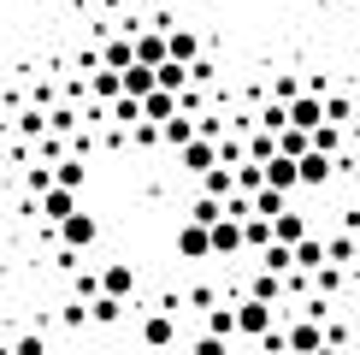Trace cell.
<instances>
[{
	"instance_id": "cell-1",
	"label": "cell",
	"mask_w": 360,
	"mask_h": 355,
	"mask_svg": "<svg viewBox=\"0 0 360 355\" xmlns=\"http://www.w3.org/2000/svg\"><path fill=\"white\" fill-rule=\"evenodd\" d=\"M95 237H101V219H95V213H83V207H77L71 219H59V243H65V255H77V249H89Z\"/></svg>"
},
{
	"instance_id": "cell-2",
	"label": "cell",
	"mask_w": 360,
	"mask_h": 355,
	"mask_svg": "<svg viewBox=\"0 0 360 355\" xmlns=\"http://www.w3.org/2000/svg\"><path fill=\"white\" fill-rule=\"evenodd\" d=\"M231 314H236V332H243V337H266V332H272V308L254 302V296H248V302H236Z\"/></svg>"
},
{
	"instance_id": "cell-3",
	"label": "cell",
	"mask_w": 360,
	"mask_h": 355,
	"mask_svg": "<svg viewBox=\"0 0 360 355\" xmlns=\"http://www.w3.org/2000/svg\"><path fill=\"white\" fill-rule=\"evenodd\" d=\"M283 118H290V130H307V137H313V130L325 125V101H313V95H295L290 107H283Z\"/></svg>"
},
{
	"instance_id": "cell-4",
	"label": "cell",
	"mask_w": 360,
	"mask_h": 355,
	"mask_svg": "<svg viewBox=\"0 0 360 355\" xmlns=\"http://www.w3.org/2000/svg\"><path fill=\"white\" fill-rule=\"evenodd\" d=\"M130 290H136V266H130V261H112V266H101V296L124 302Z\"/></svg>"
},
{
	"instance_id": "cell-5",
	"label": "cell",
	"mask_w": 360,
	"mask_h": 355,
	"mask_svg": "<svg viewBox=\"0 0 360 355\" xmlns=\"http://www.w3.org/2000/svg\"><path fill=\"white\" fill-rule=\"evenodd\" d=\"M319 344H325V325L319 320H295L290 332H283V349H290V355H313Z\"/></svg>"
},
{
	"instance_id": "cell-6",
	"label": "cell",
	"mask_w": 360,
	"mask_h": 355,
	"mask_svg": "<svg viewBox=\"0 0 360 355\" xmlns=\"http://www.w3.org/2000/svg\"><path fill=\"white\" fill-rule=\"evenodd\" d=\"M166 59L189 71L195 59H201V36H195V30H166Z\"/></svg>"
},
{
	"instance_id": "cell-7",
	"label": "cell",
	"mask_w": 360,
	"mask_h": 355,
	"mask_svg": "<svg viewBox=\"0 0 360 355\" xmlns=\"http://www.w3.org/2000/svg\"><path fill=\"white\" fill-rule=\"evenodd\" d=\"M236 249H243V225H236V219H219V225H207V255H224V261H231Z\"/></svg>"
},
{
	"instance_id": "cell-8",
	"label": "cell",
	"mask_w": 360,
	"mask_h": 355,
	"mask_svg": "<svg viewBox=\"0 0 360 355\" xmlns=\"http://www.w3.org/2000/svg\"><path fill=\"white\" fill-rule=\"evenodd\" d=\"M130 48H136V66H166V36H160V30H136V36H130Z\"/></svg>"
},
{
	"instance_id": "cell-9",
	"label": "cell",
	"mask_w": 360,
	"mask_h": 355,
	"mask_svg": "<svg viewBox=\"0 0 360 355\" xmlns=\"http://www.w3.org/2000/svg\"><path fill=\"white\" fill-rule=\"evenodd\" d=\"M331 172H337V160L313 154V148H307L302 160H295V184H307V189H319V184H325V178H331Z\"/></svg>"
},
{
	"instance_id": "cell-10",
	"label": "cell",
	"mask_w": 360,
	"mask_h": 355,
	"mask_svg": "<svg viewBox=\"0 0 360 355\" xmlns=\"http://www.w3.org/2000/svg\"><path fill=\"white\" fill-rule=\"evenodd\" d=\"M302 237H313V231H307V219L295 213V207H283V213L272 219V243H283V249H295V243H302Z\"/></svg>"
},
{
	"instance_id": "cell-11",
	"label": "cell",
	"mask_w": 360,
	"mask_h": 355,
	"mask_svg": "<svg viewBox=\"0 0 360 355\" xmlns=\"http://www.w3.org/2000/svg\"><path fill=\"white\" fill-rule=\"evenodd\" d=\"M95 59H101V71H130L136 66V48H130V36H107V48Z\"/></svg>"
},
{
	"instance_id": "cell-12",
	"label": "cell",
	"mask_w": 360,
	"mask_h": 355,
	"mask_svg": "<svg viewBox=\"0 0 360 355\" xmlns=\"http://www.w3.org/2000/svg\"><path fill=\"white\" fill-rule=\"evenodd\" d=\"M177 154H184V172H195V178L219 166V142H201V137H195L189 148H177Z\"/></svg>"
},
{
	"instance_id": "cell-13",
	"label": "cell",
	"mask_w": 360,
	"mask_h": 355,
	"mask_svg": "<svg viewBox=\"0 0 360 355\" xmlns=\"http://www.w3.org/2000/svg\"><path fill=\"white\" fill-rule=\"evenodd\" d=\"M142 344H148V349H172V344H177L172 314H148V320H142Z\"/></svg>"
},
{
	"instance_id": "cell-14",
	"label": "cell",
	"mask_w": 360,
	"mask_h": 355,
	"mask_svg": "<svg viewBox=\"0 0 360 355\" xmlns=\"http://www.w3.org/2000/svg\"><path fill=\"white\" fill-rule=\"evenodd\" d=\"M53 189H71V196H77V189H83V178H89V166H83V160L77 154H65V160H53Z\"/></svg>"
},
{
	"instance_id": "cell-15",
	"label": "cell",
	"mask_w": 360,
	"mask_h": 355,
	"mask_svg": "<svg viewBox=\"0 0 360 355\" xmlns=\"http://www.w3.org/2000/svg\"><path fill=\"white\" fill-rule=\"evenodd\" d=\"M118 95H130V101H148V95H154V71H148V66H130V71H118Z\"/></svg>"
},
{
	"instance_id": "cell-16",
	"label": "cell",
	"mask_w": 360,
	"mask_h": 355,
	"mask_svg": "<svg viewBox=\"0 0 360 355\" xmlns=\"http://www.w3.org/2000/svg\"><path fill=\"white\" fill-rule=\"evenodd\" d=\"M36 213H41V219H53V225H59V219H71V213H77V196H71V189H48V196L36 201Z\"/></svg>"
},
{
	"instance_id": "cell-17",
	"label": "cell",
	"mask_w": 360,
	"mask_h": 355,
	"mask_svg": "<svg viewBox=\"0 0 360 355\" xmlns=\"http://www.w3.org/2000/svg\"><path fill=\"white\" fill-rule=\"evenodd\" d=\"M266 189H278V196H290V189H295V160H283V154H272V160H266Z\"/></svg>"
},
{
	"instance_id": "cell-18",
	"label": "cell",
	"mask_w": 360,
	"mask_h": 355,
	"mask_svg": "<svg viewBox=\"0 0 360 355\" xmlns=\"http://www.w3.org/2000/svg\"><path fill=\"white\" fill-rule=\"evenodd\" d=\"M166 118H177V95H166V89H154V95L142 101V125H166Z\"/></svg>"
},
{
	"instance_id": "cell-19",
	"label": "cell",
	"mask_w": 360,
	"mask_h": 355,
	"mask_svg": "<svg viewBox=\"0 0 360 355\" xmlns=\"http://www.w3.org/2000/svg\"><path fill=\"white\" fill-rule=\"evenodd\" d=\"M177 255L184 261H207V225H177Z\"/></svg>"
},
{
	"instance_id": "cell-20",
	"label": "cell",
	"mask_w": 360,
	"mask_h": 355,
	"mask_svg": "<svg viewBox=\"0 0 360 355\" xmlns=\"http://www.w3.org/2000/svg\"><path fill=\"white\" fill-rule=\"evenodd\" d=\"M290 255H295V273H319V266H325V243H319V237H302Z\"/></svg>"
},
{
	"instance_id": "cell-21",
	"label": "cell",
	"mask_w": 360,
	"mask_h": 355,
	"mask_svg": "<svg viewBox=\"0 0 360 355\" xmlns=\"http://www.w3.org/2000/svg\"><path fill=\"white\" fill-rule=\"evenodd\" d=\"M160 142L189 148V142H195V118H184V113H177V118H166V125H160Z\"/></svg>"
},
{
	"instance_id": "cell-22",
	"label": "cell",
	"mask_w": 360,
	"mask_h": 355,
	"mask_svg": "<svg viewBox=\"0 0 360 355\" xmlns=\"http://www.w3.org/2000/svg\"><path fill=\"white\" fill-rule=\"evenodd\" d=\"M260 273H272V278H283V273H295V255L283 243H272V249H260Z\"/></svg>"
},
{
	"instance_id": "cell-23",
	"label": "cell",
	"mask_w": 360,
	"mask_h": 355,
	"mask_svg": "<svg viewBox=\"0 0 360 355\" xmlns=\"http://www.w3.org/2000/svg\"><path fill=\"white\" fill-rule=\"evenodd\" d=\"M272 154H278V137H272V130H254L248 148H243V160H254V166H266Z\"/></svg>"
},
{
	"instance_id": "cell-24",
	"label": "cell",
	"mask_w": 360,
	"mask_h": 355,
	"mask_svg": "<svg viewBox=\"0 0 360 355\" xmlns=\"http://www.w3.org/2000/svg\"><path fill=\"white\" fill-rule=\"evenodd\" d=\"M248 207H254V219H266V225H272V219H278L290 201H283L278 189H260V196H248Z\"/></svg>"
},
{
	"instance_id": "cell-25",
	"label": "cell",
	"mask_w": 360,
	"mask_h": 355,
	"mask_svg": "<svg viewBox=\"0 0 360 355\" xmlns=\"http://www.w3.org/2000/svg\"><path fill=\"white\" fill-rule=\"evenodd\" d=\"M307 148H313V154H325V160H337V148H342V130H337V125H319V130L307 137Z\"/></svg>"
},
{
	"instance_id": "cell-26",
	"label": "cell",
	"mask_w": 360,
	"mask_h": 355,
	"mask_svg": "<svg viewBox=\"0 0 360 355\" xmlns=\"http://www.w3.org/2000/svg\"><path fill=\"white\" fill-rule=\"evenodd\" d=\"M278 154H283V160H302V154H307V130H290V125H283V130H278Z\"/></svg>"
},
{
	"instance_id": "cell-27",
	"label": "cell",
	"mask_w": 360,
	"mask_h": 355,
	"mask_svg": "<svg viewBox=\"0 0 360 355\" xmlns=\"http://www.w3.org/2000/svg\"><path fill=\"white\" fill-rule=\"evenodd\" d=\"M231 332H236V314H231V308H207V337H219V344H224Z\"/></svg>"
},
{
	"instance_id": "cell-28",
	"label": "cell",
	"mask_w": 360,
	"mask_h": 355,
	"mask_svg": "<svg viewBox=\"0 0 360 355\" xmlns=\"http://www.w3.org/2000/svg\"><path fill=\"white\" fill-rule=\"evenodd\" d=\"M118 314H124V302H112V296H95L89 302V320L95 325H118Z\"/></svg>"
},
{
	"instance_id": "cell-29",
	"label": "cell",
	"mask_w": 360,
	"mask_h": 355,
	"mask_svg": "<svg viewBox=\"0 0 360 355\" xmlns=\"http://www.w3.org/2000/svg\"><path fill=\"white\" fill-rule=\"evenodd\" d=\"M243 249H272V225L266 219H243Z\"/></svg>"
},
{
	"instance_id": "cell-30",
	"label": "cell",
	"mask_w": 360,
	"mask_h": 355,
	"mask_svg": "<svg viewBox=\"0 0 360 355\" xmlns=\"http://www.w3.org/2000/svg\"><path fill=\"white\" fill-rule=\"evenodd\" d=\"M112 125H130V130H136V125H142V101L118 95V101H112Z\"/></svg>"
},
{
	"instance_id": "cell-31",
	"label": "cell",
	"mask_w": 360,
	"mask_h": 355,
	"mask_svg": "<svg viewBox=\"0 0 360 355\" xmlns=\"http://www.w3.org/2000/svg\"><path fill=\"white\" fill-rule=\"evenodd\" d=\"M219 219H224V207H219V201L195 196V207H189V225H219Z\"/></svg>"
},
{
	"instance_id": "cell-32",
	"label": "cell",
	"mask_w": 360,
	"mask_h": 355,
	"mask_svg": "<svg viewBox=\"0 0 360 355\" xmlns=\"http://www.w3.org/2000/svg\"><path fill=\"white\" fill-rule=\"evenodd\" d=\"M278 296H283V278H272V273H254V302H266V308H272Z\"/></svg>"
},
{
	"instance_id": "cell-33",
	"label": "cell",
	"mask_w": 360,
	"mask_h": 355,
	"mask_svg": "<svg viewBox=\"0 0 360 355\" xmlns=\"http://www.w3.org/2000/svg\"><path fill=\"white\" fill-rule=\"evenodd\" d=\"M354 261V237H331L325 243V266H349Z\"/></svg>"
},
{
	"instance_id": "cell-34",
	"label": "cell",
	"mask_w": 360,
	"mask_h": 355,
	"mask_svg": "<svg viewBox=\"0 0 360 355\" xmlns=\"http://www.w3.org/2000/svg\"><path fill=\"white\" fill-rule=\"evenodd\" d=\"M89 89L95 101H118V71H89Z\"/></svg>"
},
{
	"instance_id": "cell-35",
	"label": "cell",
	"mask_w": 360,
	"mask_h": 355,
	"mask_svg": "<svg viewBox=\"0 0 360 355\" xmlns=\"http://www.w3.org/2000/svg\"><path fill=\"white\" fill-rule=\"evenodd\" d=\"M48 130H53L59 142H65L71 130H77V113H71V107H48Z\"/></svg>"
},
{
	"instance_id": "cell-36",
	"label": "cell",
	"mask_w": 360,
	"mask_h": 355,
	"mask_svg": "<svg viewBox=\"0 0 360 355\" xmlns=\"http://www.w3.org/2000/svg\"><path fill=\"white\" fill-rule=\"evenodd\" d=\"M337 285H342V266H319V273H313V296H319V302H325Z\"/></svg>"
},
{
	"instance_id": "cell-37",
	"label": "cell",
	"mask_w": 360,
	"mask_h": 355,
	"mask_svg": "<svg viewBox=\"0 0 360 355\" xmlns=\"http://www.w3.org/2000/svg\"><path fill=\"white\" fill-rule=\"evenodd\" d=\"M295 95H302V77H290V71H283V77L272 83V107H290Z\"/></svg>"
},
{
	"instance_id": "cell-38",
	"label": "cell",
	"mask_w": 360,
	"mask_h": 355,
	"mask_svg": "<svg viewBox=\"0 0 360 355\" xmlns=\"http://www.w3.org/2000/svg\"><path fill=\"white\" fill-rule=\"evenodd\" d=\"M41 130H48V113H41V107H24V113H18V137H41Z\"/></svg>"
},
{
	"instance_id": "cell-39",
	"label": "cell",
	"mask_w": 360,
	"mask_h": 355,
	"mask_svg": "<svg viewBox=\"0 0 360 355\" xmlns=\"http://www.w3.org/2000/svg\"><path fill=\"white\" fill-rule=\"evenodd\" d=\"M325 125H349V101H342V95H331V101H325Z\"/></svg>"
},
{
	"instance_id": "cell-40",
	"label": "cell",
	"mask_w": 360,
	"mask_h": 355,
	"mask_svg": "<svg viewBox=\"0 0 360 355\" xmlns=\"http://www.w3.org/2000/svg\"><path fill=\"white\" fill-rule=\"evenodd\" d=\"M12 355H48V344H41V332H24L18 344H12Z\"/></svg>"
},
{
	"instance_id": "cell-41",
	"label": "cell",
	"mask_w": 360,
	"mask_h": 355,
	"mask_svg": "<svg viewBox=\"0 0 360 355\" xmlns=\"http://www.w3.org/2000/svg\"><path fill=\"white\" fill-rule=\"evenodd\" d=\"M189 355H231V349H224L219 337H207V332H201V337H195V349H189Z\"/></svg>"
},
{
	"instance_id": "cell-42",
	"label": "cell",
	"mask_w": 360,
	"mask_h": 355,
	"mask_svg": "<svg viewBox=\"0 0 360 355\" xmlns=\"http://www.w3.org/2000/svg\"><path fill=\"white\" fill-rule=\"evenodd\" d=\"M130 137H136L142 148H154V142H160V125H136V130H130Z\"/></svg>"
},
{
	"instance_id": "cell-43",
	"label": "cell",
	"mask_w": 360,
	"mask_h": 355,
	"mask_svg": "<svg viewBox=\"0 0 360 355\" xmlns=\"http://www.w3.org/2000/svg\"><path fill=\"white\" fill-rule=\"evenodd\" d=\"M59 314H65V325H83V320H89V308H83V302H65Z\"/></svg>"
},
{
	"instance_id": "cell-44",
	"label": "cell",
	"mask_w": 360,
	"mask_h": 355,
	"mask_svg": "<svg viewBox=\"0 0 360 355\" xmlns=\"http://www.w3.org/2000/svg\"><path fill=\"white\" fill-rule=\"evenodd\" d=\"M313 355H342V349H331V344H319V349H313Z\"/></svg>"
}]
</instances>
